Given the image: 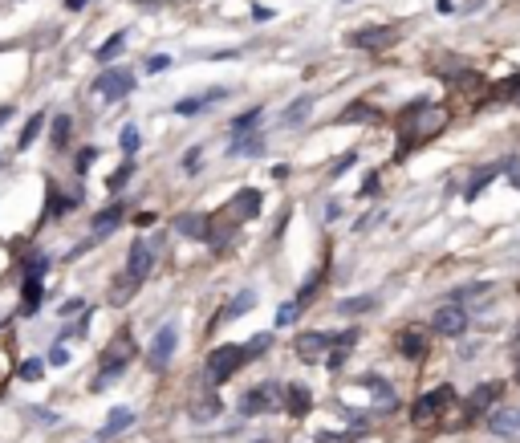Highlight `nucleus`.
I'll return each mask as SVG.
<instances>
[{
    "label": "nucleus",
    "mask_w": 520,
    "mask_h": 443,
    "mask_svg": "<svg viewBox=\"0 0 520 443\" xmlns=\"http://www.w3.org/2000/svg\"><path fill=\"white\" fill-rule=\"evenodd\" d=\"M244 362H252L244 346H216V350L208 354V378H212V382H228Z\"/></svg>",
    "instance_id": "f257e3e1"
},
{
    "label": "nucleus",
    "mask_w": 520,
    "mask_h": 443,
    "mask_svg": "<svg viewBox=\"0 0 520 443\" xmlns=\"http://www.w3.org/2000/svg\"><path fill=\"white\" fill-rule=\"evenodd\" d=\"M151 268H155V248L147 244V240H134L127 252V272H122V281H127L130 289H138L147 277H151Z\"/></svg>",
    "instance_id": "f03ea898"
},
{
    "label": "nucleus",
    "mask_w": 520,
    "mask_h": 443,
    "mask_svg": "<svg viewBox=\"0 0 520 443\" xmlns=\"http://www.w3.org/2000/svg\"><path fill=\"white\" fill-rule=\"evenodd\" d=\"M130 354H134V346H127V338H122L118 346H110V350H106V358H102V370L94 374V387H89V391H106V387H110V382H114V378L127 370Z\"/></svg>",
    "instance_id": "7ed1b4c3"
},
{
    "label": "nucleus",
    "mask_w": 520,
    "mask_h": 443,
    "mask_svg": "<svg viewBox=\"0 0 520 443\" xmlns=\"http://www.w3.org/2000/svg\"><path fill=\"white\" fill-rule=\"evenodd\" d=\"M281 402H285V395H281L277 382H260V387H252V391L240 399V411H244V415H264V411H277Z\"/></svg>",
    "instance_id": "20e7f679"
},
{
    "label": "nucleus",
    "mask_w": 520,
    "mask_h": 443,
    "mask_svg": "<svg viewBox=\"0 0 520 443\" xmlns=\"http://www.w3.org/2000/svg\"><path fill=\"white\" fill-rule=\"evenodd\" d=\"M175 346H179V329H175L171 321L155 334V342H151V350H147V362H151V370H167V362H171Z\"/></svg>",
    "instance_id": "39448f33"
},
{
    "label": "nucleus",
    "mask_w": 520,
    "mask_h": 443,
    "mask_svg": "<svg viewBox=\"0 0 520 443\" xmlns=\"http://www.w3.org/2000/svg\"><path fill=\"white\" fill-rule=\"evenodd\" d=\"M94 89H98L106 102H118V98H127L130 89H134V74L122 69V65H118V69H106V74L94 82Z\"/></svg>",
    "instance_id": "423d86ee"
},
{
    "label": "nucleus",
    "mask_w": 520,
    "mask_h": 443,
    "mask_svg": "<svg viewBox=\"0 0 520 443\" xmlns=\"http://www.w3.org/2000/svg\"><path fill=\"white\" fill-rule=\"evenodd\" d=\"M260 204H264V195L257 187H244V191L232 195V204L224 208V216L228 220H252V216H260Z\"/></svg>",
    "instance_id": "0eeeda50"
},
{
    "label": "nucleus",
    "mask_w": 520,
    "mask_h": 443,
    "mask_svg": "<svg viewBox=\"0 0 520 443\" xmlns=\"http://www.w3.org/2000/svg\"><path fill=\"white\" fill-rule=\"evenodd\" d=\"M431 325H435V334H443V338H459V334L468 329V313L447 301V305L431 317Z\"/></svg>",
    "instance_id": "6e6552de"
},
{
    "label": "nucleus",
    "mask_w": 520,
    "mask_h": 443,
    "mask_svg": "<svg viewBox=\"0 0 520 443\" xmlns=\"http://www.w3.org/2000/svg\"><path fill=\"white\" fill-rule=\"evenodd\" d=\"M329 342H334V334H317V329H309V334H297L293 350H297L305 362H321V358L329 354Z\"/></svg>",
    "instance_id": "1a4fd4ad"
},
{
    "label": "nucleus",
    "mask_w": 520,
    "mask_h": 443,
    "mask_svg": "<svg viewBox=\"0 0 520 443\" xmlns=\"http://www.w3.org/2000/svg\"><path fill=\"white\" fill-rule=\"evenodd\" d=\"M354 49H387V45L398 41V33L387 29V25H374V29H358V33H349L346 37Z\"/></svg>",
    "instance_id": "9d476101"
},
{
    "label": "nucleus",
    "mask_w": 520,
    "mask_h": 443,
    "mask_svg": "<svg viewBox=\"0 0 520 443\" xmlns=\"http://www.w3.org/2000/svg\"><path fill=\"white\" fill-rule=\"evenodd\" d=\"M451 399H455V391L451 387H435L431 395H423V399L415 402V419L423 423V419H435L439 411H447L451 407Z\"/></svg>",
    "instance_id": "9b49d317"
},
{
    "label": "nucleus",
    "mask_w": 520,
    "mask_h": 443,
    "mask_svg": "<svg viewBox=\"0 0 520 443\" xmlns=\"http://www.w3.org/2000/svg\"><path fill=\"white\" fill-rule=\"evenodd\" d=\"M175 232L187 236V240H208L212 216H204V212H183V216H175Z\"/></svg>",
    "instance_id": "f8f14e48"
},
{
    "label": "nucleus",
    "mask_w": 520,
    "mask_h": 443,
    "mask_svg": "<svg viewBox=\"0 0 520 443\" xmlns=\"http://www.w3.org/2000/svg\"><path fill=\"white\" fill-rule=\"evenodd\" d=\"M224 98H228V89H224V86H212V89H204L199 98H183L175 110H179V114H204L208 106H216V102H224Z\"/></svg>",
    "instance_id": "ddd939ff"
},
{
    "label": "nucleus",
    "mask_w": 520,
    "mask_h": 443,
    "mask_svg": "<svg viewBox=\"0 0 520 443\" xmlns=\"http://www.w3.org/2000/svg\"><path fill=\"white\" fill-rule=\"evenodd\" d=\"M127 427H134V411H130V407H114V411L106 415V423H102L98 440H114V435H122Z\"/></svg>",
    "instance_id": "4468645a"
},
{
    "label": "nucleus",
    "mask_w": 520,
    "mask_h": 443,
    "mask_svg": "<svg viewBox=\"0 0 520 443\" xmlns=\"http://www.w3.org/2000/svg\"><path fill=\"white\" fill-rule=\"evenodd\" d=\"M496 399H500V382H484V387H476V391H472V399H468V407H464V411L476 419V415H484V411H488Z\"/></svg>",
    "instance_id": "2eb2a0df"
},
{
    "label": "nucleus",
    "mask_w": 520,
    "mask_h": 443,
    "mask_svg": "<svg viewBox=\"0 0 520 443\" xmlns=\"http://www.w3.org/2000/svg\"><path fill=\"white\" fill-rule=\"evenodd\" d=\"M285 407H289V415H293V419H305V415H309V407H313L309 387H305V382H293V387H289V395H285Z\"/></svg>",
    "instance_id": "dca6fc26"
},
{
    "label": "nucleus",
    "mask_w": 520,
    "mask_h": 443,
    "mask_svg": "<svg viewBox=\"0 0 520 443\" xmlns=\"http://www.w3.org/2000/svg\"><path fill=\"white\" fill-rule=\"evenodd\" d=\"M488 431H496V435H520V411H492L488 415Z\"/></svg>",
    "instance_id": "f3484780"
},
{
    "label": "nucleus",
    "mask_w": 520,
    "mask_h": 443,
    "mask_svg": "<svg viewBox=\"0 0 520 443\" xmlns=\"http://www.w3.org/2000/svg\"><path fill=\"white\" fill-rule=\"evenodd\" d=\"M122 216H127V208H122V204H110L106 212H98V216H94V236H106V232H114V228L122 224Z\"/></svg>",
    "instance_id": "a211bd4d"
},
{
    "label": "nucleus",
    "mask_w": 520,
    "mask_h": 443,
    "mask_svg": "<svg viewBox=\"0 0 520 443\" xmlns=\"http://www.w3.org/2000/svg\"><path fill=\"white\" fill-rule=\"evenodd\" d=\"M309 110H313V94H301L297 102H289V106H285L281 122H285V127H297V122H305V118H309Z\"/></svg>",
    "instance_id": "6ab92c4d"
},
{
    "label": "nucleus",
    "mask_w": 520,
    "mask_h": 443,
    "mask_svg": "<svg viewBox=\"0 0 520 443\" xmlns=\"http://www.w3.org/2000/svg\"><path fill=\"white\" fill-rule=\"evenodd\" d=\"M69 134H74V118H69V114H57V118H53V131H49V142H53V151H65Z\"/></svg>",
    "instance_id": "aec40b11"
},
{
    "label": "nucleus",
    "mask_w": 520,
    "mask_h": 443,
    "mask_svg": "<svg viewBox=\"0 0 520 443\" xmlns=\"http://www.w3.org/2000/svg\"><path fill=\"white\" fill-rule=\"evenodd\" d=\"M252 305H257V293H252V289H244V293H236V301H232V305H224L219 321H236L240 313H248Z\"/></svg>",
    "instance_id": "412c9836"
},
{
    "label": "nucleus",
    "mask_w": 520,
    "mask_h": 443,
    "mask_svg": "<svg viewBox=\"0 0 520 443\" xmlns=\"http://www.w3.org/2000/svg\"><path fill=\"white\" fill-rule=\"evenodd\" d=\"M398 350H402L407 358H423L427 354V338H423L419 329H407V334L398 338Z\"/></svg>",
    "instance_id": "4be33fe9"
},
{
    "label": "nucleus",
    "mask_w": 520,
    "mask_h": 443,
    "mask_svg": "<svg viewBox=\"0 0 520 443\" xmlns=\"http://www.w3.org/2000/svg\"><path fill=\"white\" fill-rule=\"evenodd\" d=\"M228 151H232V155H260V151H264V138H260L257 131L240 134V138H232V142H228Z\"/></svg>",
    "instance_id": "5701e85b"
},
{
    "label": "nucleus",
    "mask_w": 520,
    "mask_h": 443,
    "mask_svg": "<svg viewBox=\"0 0 520 443\" xmlns=\"http://www.w3.org/2000/svg\"><path fill=\"white\" fill-rule=\"evenodd\" d=\"M362 382H366V391L378 399V407H394V391H390V382H382L378 374H366Z\"/></svg>",
    "instance_id": "b1692460"
},
{
    "label": "nucleus",
    "mask_w": 520,
    "mask_h": 443,
    "mask_svg": "<svg viewBox=\"0 0 520 443\" xmlns=\"http://www.w3.org/2000/svg\"><path fill=\"white\" fill-rule=\"evenodd\" d=\"M21 297H25V313H33L37 305H41V297H45L41 281H33V277H21Z\"/></svg>",
    "instance_id": "393cba45"
},
{
    "label": "nucleus",
    "mask_w": 520,
    "mask_h": 443,
    "mask_svg": "<svg viewBox=\"0 0 520 443\" xmlns=\"http://www.w3.org/2000/svg\"><path fill=\"white\" fill-rule=\"evenodd\" d=\"M504 171V163H492V167H479L476 175H472V183H468V199H476L479 191H484V183H492V179Z\"/></svg>",
    "instance_id": "a878e982"
},
{
    "label": "nucleus",
    "mask_w": 520,
    "mask_h": 443,
    "mask_svg": "<svg viewBox=\"0 0 520 443\" xmlns=\"http://www.w3.org/2000/svg\"><path fill=\"white\" fill-rule=\"evenodd\" d=\"M45 272H49V257H45V252H29V257L21 261V277H33V281H41Z\"/></svg>",
    "instance_id": "bb28decb"
},
{
    "label": "nucleus",
    "mask_w": 520,
    "mask_h": 443,
    "mask_svg": "<svg viewBox=\"0 0 520 443\" xmlns=\"http://www.w3.org/2000/svg\"><path fill=\"white\" fill-rule=\"evenodd\" d=\"M260 122V106H252V110H244L236 122H232V138H240V134H252Z\"/></svg>",
    "instance_id": "cd10ccee"
},
{
    "label": "nucleus",
    "mask_w": 520,
    "mask_h": 443,
    "mask_svg": "<svg viewBox=\"0 0 520 443\" xmlns=\"http://www.w3.org/2000/svg\"><path fill=\"white\" fill-rule=\"evenodd\" d=\"M41 127H45V114L37 110V114H33V118L25 122V131H21V138H17V151H25V147H29V142H33V138L41 134Z\"/></svg>",
    "instance_id": "c85d7f7f"
},
{
    "label": "nucleus",
    "mask_w": 520,
    "mask_h": 443,
    "mask_svg": "<svg viewBox=\"0 0 520 443\" xmlns=\"http://www.w3.org/2000/svg\"><path fill=\"white\" fill-rule=\"evenodd\" d=\"M122 45H127V33H114L110 41H102V49H98V61H110V57H118V53H122Z\"/></svg>",
    "instance_id": "c756f323"
},
{
    "label": "nucleus",
    "mask_w": 520,
    "mask_h": 443,
    "mask_svg": "<svg viewBox=\"0 0 520 443\" xmlns=\"http://www.w3.org/2000/svg\"><path fill=\"white\" fill-rule=\"evenodd\" d=\"M41 370H45L41 358H29V362H21V366H17V378H25V382H37V378H41Z\"/></svg>",
    "instance_id": "7c9ffc66"
},
{
    "label": "nucleus",
    "mask_w": 520,
    "mask_h": 443,
    "mask_svg": "<svg viewBox=\"0 0 520 443\" xmlns=\"http://www.w3.org/2000/svg\"><path fill=\"white\" fill-rule=\"evenodd\" d=\"M378 305V297H346L342 301V313H366V310H374Z\"/></svg>",
    "instance_id": "2f4dec72"
},
{
    "label": "nucleus",
    "mask_w": 520,
    "mask_h": 443,
    "mask_svg": "<svg viewBox=\"0 0 520 443\" xmlns=\"http://www.w3.org/2000/svg\"><path fill=\"white\" fill-rule=\"evenodd\" d=\"M130 175H134V159H127V163H122V167H118L114 175L106 179V187H110V191H118V187H122V183H127Z\"/></svg>",
    "instance_id": "473e14b6"
},
{
    "label": "nucleus",
    "mask_w": 520,
    "mask_h": 443,
    "mask_svg": "<svg viewBox=\"0 0 520 443\" xmlns=\"http://www.w3.org/2000/svg\"><path fill=\"white\" fill-rule=\"evenodd\" d=\"M118 142H122V151H127V159H130V155L138 151V142H142V134H138V127H127V131H122V138H118Z\"/></svg>",
    "instance_id": "72a5a7b5"
},
{
    "label": "nucleus",
    "mask_w": 520,
    "mask_h": 443,
    "mask_svg": "<svg viewBox=\"0 0 520 443\" xmlns=\"http://www.w3.org/2000/svg\"><path fill=\"white\" fill-rule=\"evenodd\" d=\"M94 159H98V151H94V147L78 151V159H74V171H78V175H86L89 167H94Z\"/></svg>",
    "instance_id": "f704fd0d"
},
{
    "label": "nucleus",
    "mask_w": 520,
    "mask_h": 443,
    "mask_svg": "<svg viewBox=\"0 0 520 443\" xmlns=\"http://www.w3.org/2000/svg\"><path fill=\"white\" fill-rule=\"evenodd\" d=\"M297 313H301L297 301H285V305L277 310V325H293V321H297Z\"/></svg>",
    "instance_id": "c9c22d12"
},
{
    "label": "nucleus",
    "mask_w": 520,
    "mask_h": 443,
    "mask_svg": "<svg viewBox=\"0 0 520 443\" xmlns=\"http://www.w3.org/2000/svg\"><path fill=\"white\" fill-rule=\"evenodd\" d=\"M167 65H171V57H167V53H159V57H151V61H147V74H163Z\"/></svg>",
    "instance_id": "e433bc0d"
},
{
    "label": "nucleus",
    "mask_w": 520,
    "mask_h": 443,
    "mask_svg": "<svg viewBox=\"0 0 520 443\" xmlns=\"http://www.w3.org/2000/svg\"><path fill=\"white\" fill-rule=\"evenodd\" d=\"M199 155H204V151H199V147H191V151L183 155V171H199Z\"/></svg>",
    "instance_id": "4c0bfd02"
},
{
    "label": "nucleus",
    "mask_w": 520,
    "mask_h": 443,
    "mask_svg": "<svg viewBox=\"0 0 520 443\" xmlns=\"http://www.w3.org/2000/svg\"><path fill=\"white\" fill-rule=\"evenodd\" d=\"M65 362H69V350L65 346H53L49 350V366H65Z\"/></svg>",
    "instance_id": "58836bf2"
},
{
    "label": "nucleus",
    "mask_w": 520,
    "mask_h": 443,
    "mask_svg": "<svg viewBox=\"0 0 520 443\" xmlns=\"http://www.w3.org/2000/svg\"><path fill=\"white\" fill-rule=\"evenodd\" d=\"M354 159H358L354 151H349V155H342V159H338V167H334V179L342 175V171H349V167H354Z\"/></svg>",
    "instance_id": "ea45409f"
},
{
    "label": "nucleus",
    "mask_w": 520,
    "mask_h": 443,
    "mask_svg": "<svg viewBox=\"0 0 520 443\" xmlns=\"http://www.w3.org/2000/svg\"><path fill=\"white\" fill-rule=\"evenodd\" d=\"M89 329V321L86 317H82V321H74V325H69V329H65V338H82V334H86Z\"/></svg>",
    "instance_id": "a19ab883"
},
{
    "label": "nucleus",
    "mask_w": 520,
    "mask_h": 443,
    "mask_svg": "<svg viewBox=\"0 0 520 443\" xmlns=\"http://www.w3.org/2000/svg\"><path fill=\"white\" fill-rule=\"evenodd\" d=\"M362 195H378V175H374V171H370L366 183H362Z\"/></svg>",
    "instance_id": "79ce46f5"
},
{
    "label": "nucleus",
    "mask_w": 520,
    "mask_h": 443,
    "mask_svg": "<svg viewBox=\"0 0 520 443\" xmlns=\"http://www.w3.org/2000/svg\"><path fill=\"white\" fill-rule=\"evenodd\" d=\"M346 118H370V106H349Z\"/></svg>",
    "instance_id": "37998d69"
},
{
    "label": "nucleus",
    "mask_w": 520,
    "mask_h": 443,
    "mask_svg": "<svg viewBox=\"0 0 520 443\" xmlns=\"http://www.w3.org/2000/svg\"><path fill=\"white\" fill-rule=\"evenodd\" d=\"M78 310H82V301H78V297H69V301L61 305V313H78Z\"/></svg>",
    "instance_id": "c03bdc74"
},
{
    "label": "nucleus",
    "mask_w": 520,
    "mask_h": 443,
    "mask_svg": "<svg viewBox=\"0 0 520 443\" xmlns=\"http://www.w3.org/2000/svg\"><path fill=\"white\" fill-rule=\"evenodd\" d=\"M512 354H517V370H520V329H517V342H512Z\"/></svg>",
    "instance_id": "a18cd8bd"
},
{
    "label": "nucleus",
    "mask_w": 520,
    "mask_h": 443,
    "mask_svg": "<svg viewBox=\"0 0 520 443\" xmlns=\"http://www.w3.org/2000/svg\"><path fill=\"white\" fill-rule=\"evenodd\" d=\"M89 0H69V4H65V8H74V12H78V8H86Z\"/></svg>",
    "instance_id": "49530a36"
},
{
    "label": "nucleus",
    "mask_w": 520,
    "mask_h": 443,
    "mask_svg": "<svg viewBox=\"0 0 520 443\" xmlns=\"http://www.w3.org/2000/svg\"><path fill=\"white\" fill-rule=\"evenodd\" d=\"M8 114H12V110H8V106H0V127L8 122Z\"/></svg>",
    "instance_id": "de8ad7c7"
}]
</instances>
